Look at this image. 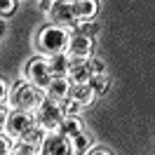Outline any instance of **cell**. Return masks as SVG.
<instances>
[{"instance_id": "obj_1", "label": "cell", "mask_w": 155, "mask_h": 155, "mask_svg": "<svg viewBox=\"0 0 155 155\" xmlns=\"http://www.w3.org/2000/svg\"><path fill=\"white\" fill-rule=\"evenodd\" d=\"M68 45H71V33L64 26H45L40 28L38 38H35V47L45 54V57H57V54H66Z\"/></svg>"}, {"instance_id": "obj_2", "label": "cell", "mask_w": 155, "mask_h": 155, "mask_svg": "<svg viewBox=\"0 0 155 155\" xmlns=\"http://www.w3.org/2000/svg\"><path fill=\"white\" fill-rule=\"evenodd\" d=\"M10 101L17 110H28L31 113V108H38L45 101V92L38 89L35 85L26 82V80H19V82H14V87L10 92Z\"/></svg>"}, {"instance_id": "obj_3", "label": "cell", "mask_w": 155, "mask_h": 155, "mask_svg": "<svg viewBox=\"0 0 155 155\" xmlns=\"http://www.w3.org/2000/svg\"><path fill=\"white\" fill-rule=\"evenodd\" d=\"M26 78H28L31 85H35L38 89H45L49 87V82L54 80L52 75V66H49V57H33L26 66Z\"/></svg>"}, {"instance_id": "obj_4", "label": "cell", "mask_w": 155, "mask_h": 155, "mask_svg": "<svg viewBox=\"0 0 155 155\" xmlns=\"http://www.w3.org/2000/svg\"><path fill=\"white\" fill-rule=\"evenodd\" d=\"M35 122H38L42 129H59L61 125V120H64V113H61V108H59L57 101H49L45 99L38 108H35Z\"/></svg>"}, {"instance_id": "obj_5", "label": "cell", "mask_w": 155, "mask_h": 155, "mask_svg": "<svg viewBox=\"0 0 155 155\" xmlns=\"http://www.w3.org/2000/svg\"><path fill=\"white\" fill-rule=\"evenodd\" d=\"M38 125L35 122V115L33 113H28V110H14V113H10V120H7V134L14 136V139H21L24 134H28L33 127Z\"/></svg>"}, {"instance_id": "obj_6", "label": "cell", "mask_w": 155, "mask_h": 155, "mask_svg": "<svg viewBox=\"0 0 155 155\" xmlns=\"http://www.w3.org/2000/svg\"><path fill=\"white\" fill-rule=\"evenodd\" d=\"M49 17L54 21V26H75V17H73V2H52L49 5Z\"/></svg>"}, {"instance_id": "obj_7", "label": "cell", "mask_w": 155, "mask_h": 155, "mask_svg": "<svg viewBox=\"0 0 155 155\" xmlns=\"http://www.w3.org/2000/svg\"><path fill=\"white\" fill-rule=\"evenodd\" d=\"M42 155H73L71 139H64L59 134L45 136V141H42Z\"/></svg>"}, {"instance_id": "obj_8", "label": "cell", "mask_w": 155, "mask_h": 155, "mask_svg": "<svg viewBox=\"0 0 155 155\" xmlns=\"http://www.w3.org/2000/svg\"><path fill=\"white\" fill-rule=\"evenodd\" d=\"M68 82L71 85H87L89 78H92V68H89V61H82V59H71V66H68Z\"/></svg>"}, {"instance_id": "obj_9", "label": "cell", "mask_w": 155, "mask_h": 155, "mask_svg": "<svg viewBox=\"0 0 155 155\" xmlns=\"http://www.w3.org/2000/svg\"><path fill=\"white\" fill-rule=\"evenodd\" d=\"M68 59H82L89 61L92 57V40L82 38V35H71V45H68Z\"/></svg>"}, {"instance_id": "obj_10", "label": "cell", "mask_w": 155, "mask_h": 155, "mask_svg": "<svg viewBox=\"0 0 155 155\" xmlns=\"http://www.w3.org/2000/svg\"><path fill=\"white\" fill-rule=\"evenodd\" d=\"M99 2L94 0H78L73 2V17H75V24L78 21H92L94 17L99 14Z\"/></svg>"}, {"instance_id": "obj_11", "label": "cell", "mask_w": 155, "mask_h": 155, "mask_svg": "<svg viewBox=\"0 0 155 155\" xmlns=\"http://www.w3.org/2000/svg\"><path fill=\"white\" fill-rule=\"evenodd\" d=\"M71 94V82H68V78H54L52 82H49V87L45 89V99L49 101H61V99H66Z\"/></svg>"}, {"instance_id": "obj_12", "label": "cell", "mask_w": 155, "mask_h": 155, "mask_svg": "<svg viewBox=\"0 0 155 155\" xmlns=\"http://www.w3.org/2000/svg\"><path fill=\"white\" fill-rule=\"evenodd\" d=\"M80 132H85L80 117H64L61 125H59V129H57V134L64 136V139H73V136H78Z\"/></svg>"}, {"instance_id": "obj_13", "label": "cell", "mask_w": 155, "mask_h": 155, "mask_svg": "<svg viewBox=\"0 0 155 155\" xmlns=\"http://www.w3.org/2000/svg\"><path fill=\"white\" fill-rule=\"evenodd\" d=\"M71 99H75L80 106L85 108V106H89L92 101H94V92H92V87L89 85H71V94H68Z\"/></svg>"}, {"instance_id": "obj_14", "label": "cell", "mask_w": 155, "mask_h": 155, "mask_svg": "<svg viewBox=\"0 0 155 155\" xmlns=\"http://www.w3.org/2000/svg\"><path fill=\"white\" fill-rule=\"evenodd\" d=\"M49 66H52V75L54 78H66L68 75V66H71V59H68V54L49 57Z\"/></svg>"}, {"instance_id": "obj_15", "label": "cell", "mask_w": 155, "mask_h": 155, "mask_svg": "<svg viewBox=\"0 0 155 155\" xmlns=\"http://www.w3.org/2000/svg\"><path fill=\"white\" fill-rule=\"evenodd\" d=\"M71 146H73V153L87 155L89 150H92V136H89L87 132H80L78 136H73V139H71Z\"/></svg>"}, {"instance_id": "obj_16", "label": "cell", "mask_w": 155, "mask_h": 155, "mask_svg": "<svg viewBox=\"0 0 155 155\" xmlns=\"http://www.w3.org/2000/svg\"><path fill=\"white\" fill-rule=\"evenodd\" d=\"M59 108H61L64 117H80V110H82V106L78 104L75 99H71V97L61 99V101H59Z\"/></svg>"}, {"instance_id": "obj_17", "label": "cell", "mask_w": 155, "mask_h": 155, "mask_svg": "<svg viewBox=\"0 0 155 155\" xmlns=\"http://www.w3.org/2000/svg\"><path fill=\"white\" fill-rule=\"evenodd\" d=\"M73 31H75V35H82V38H94L99 33V26L97 24H92V21H78L75 26H73Z\"/></svg>"}, {"instance_id": "obj_18", "label": "cell", "mask_w": 155, "mask_h": 155, "mask_svg": "<svg viewBox=\"0 0 155 155\" xmlns=\"http://www.w3.org/2000/svg\"><path fill=\"white\" fill-rule=\"evenodd\" d=\"M87 85L92 87V92H94L97 97L106 94V92H108V87H110V82H108V78H106V75H92Z\"/></svg>"}, {"instance_id": "obj_19", "label": "cell", "mask_w": 155, "mask_h": 155, "mask_svg": "<svg viewBox=\"0 0 155 155\" xmlns=\"http://www.w3.org/2000/svg\"><path fill=\"white\" fill-rule=\"evenodd\" d=\"M10 155H40V153H38V148H35V146H28V143H21V141H17Z\"/></svg>"}, {"instance_id": "obj_20", "label": "cell", "mask_w": 155, "mask_h": 155, "mask_svg": "<svg viewBox=\"0 0 155 155\" xmlns=\"http://www.w3.org/2000/svg\"><path fill=\"white\" fill-rule=\"evenodd\" d=\"M89 68H92V75H106V64L104 59H89Z\"/></svg>"}, {"instance_id": "obj_21", "label": "cell", "mask_w": 155, "mask_h": 155, "mask_svg": "<svg viewBox=\"0 0 155 155\" xmlns=\"http://www.w3.org/2000/svg\"><path fill=\"white\" fill-rule=\"evenodd\" d=\"M17 12V2L14 0H0V17H10Z\"/></svg>"}, {"instance_id": "obj_22", "label": "cell", "mask_w": 155, "mask_h": 155, "mask_svg": "<svg viewBox=\"0 0 155 155\" xmlns=\"http://www.w3.org/2000/svg\"><path fill=\"white\" fill-rule=\"evenodd\" d=\"M12 148H14V143H12L5 134H0V155H10Z\"/></svg>"}, {"instance_id": "obj_23", "label": "cell", "mask_w": 155, "mask_h": 155, "mask_svg": "<svg viewBox=\"0 0 155 155\" xmlns=\"http://www.w3.org/2000/svg\"><path fill=\"white\" fill-rule=\"evenodd\" d=\"M7 120H10V110L0 106V132H2V127H7Z\"/></svg>"}, {"instance_id": "obj_24", "label": "cell", "mask_w": 155, "mask_h": 155, "mask_svg": "<svg viewBox=\"0 0 155 155\" xmlns=\"http://www.w3.org/2000/svg\"><path fill=\"white\" fill-rule=\"evenodd\" d=\"M7 99V80L5 78H0V106H2V101Z\"/></svg>"}, {"instance_id": "obj_25", "label": "cell", "mask_w": 155, "mask_h": 155, "mask_svg": "<svg viewBox=\"0 0 155 155\" xmlns=\"http://www.w3.org/2000/svg\"><path fill=\"white\" fill-rule=\"evenodd\" d=\"M87 155H113V153H110L108 148H92Z\"/></svg>"}, {"instance_id": "obj_26", "label": "cell", "mask_w": 155, "mask_h": 155, "mask_svg": "<svg viewBox=\"0 0 155 155\" xmlns=\"http://www.w3.org/2000/svg\"><path fill=\"white\" fill-rule=\"evenodd\" d=\"M5 35V24H2V19H0V38Z\"/></svg>"}, {"instance_id": "obj_27", "label": "cell", "mask_w": 155, "mask_h": 155, "mask_svg": "<svg viewBox=\"0 0 155 155\" xmlns=\"http://www.w3.org/2000/svg\"><path fill=\"white\" fill-rule=\"evenodd\" d=\"M153 155H155V153H153Z\"/></svg>"}]
</instances>
